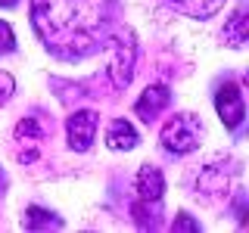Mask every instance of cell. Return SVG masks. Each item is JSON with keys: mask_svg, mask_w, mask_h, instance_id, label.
Returning <instances> with one entry per match:
<instances>
[{"mask_svg": "<svg viewBox=\"0 0 249 233\" xmlns=\"http://www.w3.org/2000/svg\"><path fill=\"white\" fill-rule=\"evenodd\" d=\"M31 25L56 59H84L106 44L112 0H31Z\"/></svg>", "mask_w": 249, "mask_h": 233, "instance_id": "6da1fadb", "label": "cell"}, {"mask_svg": "<svg viewBox=\"0 0 249 233\" xmlns=\"http://www.w3.org/2000/svg\"><path fill=\"white\" fill-rule=\"evenodd\" d=\"M199 134H202V128L193 115H175V118H168L165 128H162V146H165V152H171V155H187V152L196 150Z\"/></svg>", "mask_w": 249, "mask_h": 233, "instance_id": "7a4b0ae2", "label": "cell"}, {"mask_svg": "<svg viewBox=\"0 0 249 233\" xmlns=\"http://www.w3.org/2000/svg\"><path fill=\"white\" fill-rule=\"evenodd\" d=\"M115 56L109 62V78H112L115 87H128L131 78H134V59H137V41L131 31H115L112 37Z\"/></svg>", "mask_w": 249, "mask_h": 233, "instance_id": "3957f363", "label": "cell"}, {"mask_svg": "<svg viewBox=\"0 0 249 233\" xmlns=\"http://www.w3.org/2000/svg\"><path fill=\"white\" fill-rule=\"evenodd\" d=\"M215 109H218V115H221L224 128L237 131L240 124H243L246 106H243V93H240V87L233 81H228V84H221V87H218V93H215Z\"/></svg>", "mask_w": 249, "mask_h": 233, "instance_id": "277c9868", "label": "cell"}, {"mask_svg": "<svg viewBox=\"0 0 249 233\" xmlns=\"http://www.w3.org/2000/svg\"><path fill=\"white\" fill-rule=\"evenodd\" d=\"M66 134H69V146H72L75 152H88L90 143H93V134H97V112L81 109V112L69 115Z\"/></svg>", "mask_w": 249, "mask_h": 233, "instance_id": "5b68a950", "label": "cell"}, {"mask_svg": "<svg viewBox=\"0 0 249 233\" xmlns=\"http://www.w3.org/2000/svg\"><path fill=\"white\" fill-rule=\"evenodd\" d=\"M171 103V90L165 87V84H153V87H146L143 93H140V100H137V106H134V112L140 115V121H146L150 124L156 115L162 112Z\"/></svg>", "mask_w": 249, "mask_h": 233, "instance_id": "8992f818", "label": "cell"}, {"mask_svg": "<svg viewBox=\"0 0 249 233\" xmlns=\"http://www.w3.org/2000/svg\"><path fill=\"white\" fill-rule=\"evenodd\" d=\"M165 193V177L156 165H143L137 171V196L146 202H159Z\"/></svg>", "mask_w": 249, "mask_h": 233, "instance_id": "52a82bcc", "label": "cell"}, {"mask_svg": "<svg viewBox=\"0 0 249 233\" xmlns=\"http://www.w3.org/2000/svg\"><path fill=\"white\" fill-rule=\"evenodd\" d=\"M137 140H140V137H137L134 124L124 121V118H115L112 124H109V131H106V143H109V150H134Z\"/></svg>", "mask_w": 249, "mask_h": 233, "instance_id": "ba28073f", "label": "cell"}, {"mask_svg": "<svg viewBox=\"0 0 249 233\" xmlns=\"http://www.w3.org/2000/svg\"><path fill=\"white\" fill-rule=\"evenodd\" d=\"M221 37H224V44H228V47H233V50H243V47H246L249 28H246V13H243V10L233 13L231 19H228V25H224Z\"/></svg>", "mask_w": 249, "mask_h": 233, "instance_id": "9c48e42d", "label": "cell"}, {"mask_svg": "<svg viewBox=\"0 0 249 233\" xmlns=\"http://www.w3.org/2000/svg\"><path fill=\"white\" fill-rule=\"evenodd\" d=\"M168 3L178 6L190 19H209V16H215L224 6V0H168Z\"/></svg>", "mask_w": 249, "mask_h": 233, "instance_id": "30bf717a", "label": "cell"}, {"mask_svg": "<svg viewBox=\"0 0 249 233\" xmlns=\"http://www.w3.org/2000/svg\"><path fill=\"white\" fill-rule=\"evenodd\" d=\"M22 227L25 230H59L62 227V217H56L53 212H47V208H41V205H31L28 212H25V217H22Z\"/></svg>", "mask_w": 249, "mask_h": 233, "instance_id": "8fae6325", "label": "cell"}, {"mask_svg": "<svg viewBox=\"0 0 249 233\" xmlns=\"http://www.w3.org/2000/svg\"><path fill=\"white\" fill-rule=\"evenodd\" d=\"M44 137V124L37 121V118H25V121H19L16 124V140H19V143H37V140Z\"/></svg>", "mask_w": 249, "mask_h": 233, "instance_id": "7c38bea8", "label": "cell"}, {"mask_svg": "<svg viewBox=\"0 0 249 233\" xmlns=\"http://www.w3.org/2000/svg\"><path fill=\"white\" fill-rule=\"evenodd\" d=\"M156 202H146V199H137L134 202V208H131V215H134V221H137V227H143V230H153L156 227V215H153V208Z\"/></svg>", "mask_w": 249, "mask_h": 233, "instance_id": "4fadbf2b", "label": "cell"}, {"mask_svg": "<svg viewBox=\"0 0 249 233\" xmlns=\"http://www.w3.org/2000/svg\"><path fill=\"white\" fill-rule=\"evenodd\" d=\"M16 50V37H13V28L6 25V22H0V56H6V53Z\"/></svg>", "mask_w": 249, "mask_h": 233, "instance_id": "5bb4252c", "label": "cell"}, {"mask_svg": "<svg viewBox=\"0 0 249 233\" xmlns=\"http://www.w3.org/2000/svg\"><path fill=\"white\" fill-rule=\"evenodd\" d=\"M171 230H178V233H199V224L193 221L190 215H181V217H175V224H171Z\"/></svg>", "mask_w": 249, "mask_h": 233, "instance_id": "9a60e30c", "label": "cell"}, {"mask_svg": "<svg viewBox=\"0 0 249 233\" xmlns=\"http://www.w3.org/2000/svg\"><path fill=\"white\" fill-rule=\"evenodd\" d=\"M13 90H16V81H13V75L0 72V106H3L6 100L13 97Z\"/></svg>", "mask_w": 249, "mask_h": 233, "instance_id": "2e32d148", "label": "cell"}, {"mask_svg": "<svg viewBox=\"0 0 249 233\" xmlns=\"http://www.w3.org/2000/svg\"><path fill=\"white\" fill-rule=\"evenodd\" d=\"M16 3H19V0H0V6H3V10H13Z\"/></svg>", "mask_w": 249, "mask_h": 233, "instance_id": "e0dca14e", "label": "cell"}, {"mask_svg": "<svg viewBox=\"0 0 249 233\" xmlns=\"http://www.w3.org/2000/svg\"><path fill=\"white\" fill-rule=\"evenodd\" d=\"M3 190H6V174H3V168H0V196H3Z\"/></svg>", "mask_w": 249, "mask_h": 233, "instance_id": "ac0fdd59", "label": "cell"}]
</instances>
